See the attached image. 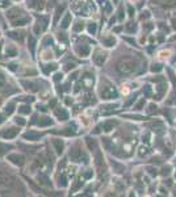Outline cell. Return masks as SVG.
Listing matches in <instances>:
<instances>
[{
    "label": "cell",
    "mask_w": 176,
    "mask_h": 197,
    "mask_svg": "<svg viewBox=\"0 0 176 197\" xmlns=\"http://www.w3.org/2000/svg\"><path fill=\"white\" fill-rule=\"evenodd\" d=\"M143 59L136 54L134 50H129L121 53L114 59V72L122 78H133L136 74L143 72Z\"/></svg>",
    "instance_id": "1"
},
{
    "label": "cell",
    "mask_w": 176,
    "mask_h": 197,
    "mask_svg": "<svg viewBox=\"0 0 176 197\" xmlns=\"http://www.w3.org/2000/svg\"><path fill=\"white\" fill-rule=\"evenodd\" d=\"M4 17L11 28H26L30 26L33 21V13L28 11L26 7H21L19 4H12L9 8L5 9Z\"/></svg>",
    "instance_id": "2"
},
{
    "label": "cell",
    "mask_w": 176,
    "mask_h": 197,
    "mask_svg": "<svg viewBox=\"0 0 176 197\" xmlns=\"http://www.w3.org/2000/svg\"><path fill=\"white\" fill-rule=\"evenodd\" d=\"M95 91L99 100H101L103 102L116 101V100H120V96H121L118 87L113 82V79L109 78L108 75H100L99 76L95 84Z\"/></svg>",
    "instance_id": "3"
},
{
    "label": "cell",
    "mask_w": 176,
    "mask_h": 197,
    "mask_svg": "<svg viewBox=\"0 0 176 197\" xmlns=\"http://www.w3.org/2000/svg\"><path fill=\"white\" fill-rule=\"evenodd\" d=\"M92 38L93 37L88 36L87 33L71 34L70 46H71L72 54L79 59H88L91 57V53L95 48V45H97V41H93Z\"/></svg>",
    "instance_id": "4"
},
{
    "label": "cell",
    "mask_w": 176,
    "mask_h": 197,
    "mask_svg": "<svg viewBox=\"0 0 176 197\" xmlns=\"http://www.w3.org/2000/svg\"><path fill=\"white\" fill-rule=\"evenodd\" d=\"M67 159L70 163L76 166H87L89 164V151L85 147V143L83 139L74 138L70 143H67Z\"/></svg>",
    "instance_id": "5"
},
{
    "label": "cell",
    "mask_w": 176,
    "mask_h": 197,
    "mask_svg": "<svg viewBox=\"0 0 176 197\" xmlns=\"http://www.w3.org/2000/svg\"><path fill=\"white\" fill-rule=\"evenodd\" d=\"M68 9L71 11L75 16L89 19L99 12L97 4L95 0H70L68 1Z\"/></svg>",
    "instance_id": "6"
},
{
    "label": "cell",
    "mask_w": 176,
    "mask_h": 197,
    "mask_svg": "<svg viewBox=\"0 0 176 197\" xmlns=\"http://www.w3.org/2000/svg\"><path fill=\"white\" fill-rule=\"evenodd\" d=\"M53 17L49 12H41V13H33V21L30 24V32L36 37L41 38L44 34L49 33L51 28Z\"/></svg>",
    "instance_id": "7"
},
{
    "label": "cell",
    "mask_w": 176,
    "mask_h": 197,
    "mask_svg": "<svg viewBox=\"0 0 176 197\" xmlns=\"http://www.w3.org/2000/svg\"><path fill=\"white\" fill-rule=\"evenodd\" d=\"M11 76L9 71H5L4 68H0V98H8L9 96L15 95L20 91L19 83L17 84H12L9 82Z\"/></svg>",
    "instance_id": "8"
},
{
    "label": "cell",
    "mask_w": 176,
    "mask_h": 197,
    "mask_svg": "<svg viewBox=\"0 0 176 197\" xmlns=\"http://www.w3.org/2000/svg\"><path fill=\"white\" fill-rule=\"evenodd\" d=\"M109 58H110V50L103 48V46H100L97 44V45H95V48L92 50L89 59H91V63L93 65V67L101 68L107 65Z\"/></svg>",
    "instance_id": "9"
},
{
    "label": "cell",
    "mask_w": 176,
    "mask_h": 197,
    "mask_svg": "<svg viewBox=\"0 0 176 197\" xmlns=\"http://www.w3.org/2000/svg\"><path fill=\"white\" fill-rule=\"evenodd\" d=\"M21 132H22V128L16 125L13 121H11V122L7 121L4 125L0 126V139L13 142L21 136Z\"/></svg>",
    "instance_id": "10"
},
{
    "label": "cell",
    "mask_w": 176,
    "mask_h": 197,
    "mask_svg": "<svg viewBox=\"0 0 176 197\" xmlns=\"http://www.w3.org/2000/svg\"><path fill=\"white\" fill-rule=\"evenodd\" d=\"M49 132L44 129H38V128H34V126H28V129H24L21 132L20 138L25 142L29 143H37L41 142L42 139H45L48 137Z\"/></svg>",
    "instance_id": "11"
},
{
    "label": "cell",
    "mask_w": 176,
    "mask_h": 197,
    "mask_svg": "<svg viewBox=\"0 0 176 197\" xmlns=\"http://www.w3.org/2000/svg\"><path fill=\"white\" fill-rule=\"evenodd\" d=\"M97 44L103 48L108 49V50H113L120 45V38L117 37V34L113 32H108V33H101V36L99 37Z\"/></svg>",
    "instance_id": "12"
},
{
    "label": "cell",
    "mask_w": 176,
    "mask_h": 197,
    "mask_svg": "<svg viewBox=\"0 0 176 197\" xmlns=\"http://www.w3.org/2000/svg\"><path fill=\"white\" fill-rule=\"evenodd\" d=\"M49 143H50L51 151L54 153V155L57 158L63 156V154L67 150V142H66V138L64 137H61V136L51 137V138H49Z\"/></svg>",
    "instance_id": "13"
},
{
    "label": "cell",
    "mask_w": 176,
    "mask_h": 197,
    "mask_svg": "<svg viewBox=\"0 0 176 197\" xmlns=\"http://www.w3.org/2000/svg\"><path fill=\"white\" fill-rule=\"evenodd\" d=\"M51 116L55 118L57 124H63L67 122L68 120H71V112H70L68 106L61 105V104H57L51 109Z\"/></svg>",
    "instance_id": "14"
},
{
    "label": "cell",
    "mask_w": 176,
    "mask_h": 197,
    "mask_svg": "<svg viewBox=\"0 0 176 197\" xmlns=\"http://www.w3.org/2000/svg\"><path fill=\"white\" fill-rule=\"evenodd\" d=\"M4 159L7 160V163H9L12 167L15 168H22L25 164L28 163L26 156L21 151H9V153L5 155Z\"/></svg>",
    "instance_id": "15"
},
{
    "label": "cell",
    "mask_w": 176,
    "mask_h": 197,
    "mask_svg": "<svg viewBox=\"0 0 176 197\" xmlns=\"http://www.w3.org/2000/svg\"><path fill=\"white\" fill-rule=\"evenodd\" d=\"M28 33L25 28H11L9 30H7V37L9 40H12L13 42L19 45H24L26 42V37H28Z\"/></svg>",
    "instance_id": "16"
},
{
    "label": "cell",
    "mask_w": 176,
    "mask_h": 197,
    "mask_svg": "<svg viewBox=\"0 0 176 197\" xmlns=\"http://www.w3.org/2000/svg\"><path fill=\"white\" fill-rule=\"evenodd\" d=\"M108 167L109 170L113 172V175L116 176H122L126 171V164L124 163V160L122 159H118V158H116V156H108Z\"/></svg>",
    "instance_id": "17"
},
{
    "label": "cell",
    "mask_w": 176,
    "mask_h": 197,
    "mask_svg": "<svg viewBox=\"0 0 176 197\" xmlns=\"http://www.w3.org/2000/svg\"><path fill=\"white\" fill-rule=\"evenodd\" d=\"M121 125V121H120L117 117H107L100 122V126H101L103 134H108L110 136L116 129H118V126Z\"/></svg>",
    "instance_id": "18"
},
{
    "label": "cell",
    "mask_w": 176,
    "mask_h": 197,
    "mask_svg": "<svg viewBox=\"0 0 176 197\" xmlns=\"http://www.w3.org/2000/svg\"><path fill=\"white\" fill-rule=\"evenodd\" d=\"M38 70L40 74L45 78H50L51 75L55 71L59 70V63L57 61H51V62H38Z\"/></svg>",
    "instance_id": "19"
},
{
    "label": "cell",
    "mask_w": 176,
    "mask_h": 197,
    "mask_svg": "<svg viewBox=\"0 0 176 197\" xmlns=\"http://www.w3.org/2000/svg\"><path fill=\"white\" fill-rule=\"evenodd\" d=\"M25 7L28 11H30L32 13H41L46 12L48 7V0H24Z\"/></svg>",
    "instance_id": "20"
},
{
    "label": "cell",
    "mask_w": 176,
    "mask_h": 197,
    "mask_svg": "<svg viewBox=\"0 0 176 197\" xmlns=\"http://www.w3.org/2000/svg\"><path fill=\"white\" fill-rule=\"evenodd\" d=\"M3 53H4V55H5V58H7L8 61H9V59H16V58L19 57V54H20L19 44L13 42L12 40H9V41H7V42H4Z\"/></svg>",
    "instance_id": "21"
},
{
    "label": "cell",
    "mask_w": 176,
    "mask_h": 197,
    "mask_svg": "<svg viewBox=\"0 0 176 197\" xmlns=\"http://www.w3.org/2000/svg\"><path fill=\"white\" fill-rule=\"evenodd\" d=\"M38 46H40V38L36 37L32 32L28 33V37H26V48H28V53L30 55L32 58H36V54L38 51Z\"/></svg>",
    "instance_id": "22"
},
{
    "label": "cell",
    "mask_w": 176,
    "mask_h": 197,
    "mask_svg": "<svg viewBox=\"0 0 176 197\" xmlns=\"http://www.w3.org/2000/svg\"><path fill=\"white\" fill-rule=\"evenodd\" d=\"M74 19H75V15L72 13L70 9H67L63 13V16L59 19L57 28H59V29H63V30H70V28H71V25H72V21H74Z\"/></svg>",
    "instance_id": "23"
},
{
    "label": "cell",
    "mask_w": 176,
    "mask_h": 197,
    "mask_svg": "<svg viewBox=\"0 0 176 197\" xmlns=\"http://www.w3.org/2000/svg\"><path fill=\"white\" fill-rule=\"evenodd\" d=\"M139 32V25L134 19H128V20L122 24V34L125 36H136Z\"/></svg>",
    "instance_id": "24"
},
{
    "label": "cell",
    "mask_w": 176,
    "mask_h": 197,
    "mask_svg": "<svg viewBox=\"0 0 176 197\" xmlns=\"http://www.w3.org/2000/svg\"><path fill=\"white\" fill-rule=\"evenodd\" d=\"M85 24H87V19L75 16L74 21H72V25H71V28H70V32H71L72 34L85 33Z\"/></svg>",
    "instance_id": "25"
},
{
    "label": "cell",
    "mask_w": 176,
    "mask_h": 197,
    "mask_svg": "<svg viewBox=\"0 0 176 197\" xmlns=\"http://www.w3.org/2000/svg\"><path fill=\"white\" fill-rule=\"evenodd\" d=\"M34 112V108H33V104L32 102H25V101H20L19 105H17V110L16 113L21 116H25V117H30Z\"/></svg>",
    "instance_id": "26"
},
{
    "label": "cell",
    "mask_w": 176,
    "mask_h": 197,
    "mask_svg": "<svg viewBox=\"0 0 176 197\" xmlns=\"http://www.w3.org/2000/svg\"><path fill=\"white\" fill-rule=\"evenodd\" d=\"M85 33L88 36L95 38L99 33V22L93 19V17H89L87 19V24H85Z\"/></svg>",
    "instance_id": "27"
},
{
    "label": "cell",
    "mask_w": 176,
    "mask_h": 197,
    "mask_svg": "<svg viewBox=\"0 0 176 197\" xmlns=\"http://www.w3.org/2000/svg\"><path fill=\"white\" fill-rule=\"evenodd\" d=\"M12 150H15L13 142H7V141L0 139V158H5V155Z\"/></svg>",
    "instance_id": "28"
},
{
    "label": "cell",
    "mask_w": 176,
    "mask_h": 197,
    "mask_svg": "<svg viewBox=\"0 0 176 197\" xmlns=\"http://www.w3.org/2000/svg\"><path fill=\"white\" fill-rule=\"evenodd\" d=\"M11 121H13L16 125H19L20 128H26L28 126V121L29 120L25 117V116H21V114H19V113H16V114H13L12 117H11Z\"/></svg>",
    "instance_id": "29"
},
{
    "label": "cell",
    "mask_w": 176,
    "mask_h": 197,
    "mask_svg": "<svg viewBox=\"0 0 176 197\" xmlns=\"http://www.w3.org/2000/svg\"><path fill=\"white\" fill-rule=\"evenodd\" d=\"M125 12H126V19H136L137 17V8L133 4L125 3Z\"/></svg>",
    "instance_id": "30"
},
{
    "label": "cell",
    "mask_w": 176,
    "mask_h": 197,
    "mask_svg": "<svg viewBox=\"0 0 176 197\" xmlns=\"http://www.w3.org/2000/svg\"><path fill=\"white\" fill-rule=\"evenodd\" d=\"M149 19H151V15H150V11L147 9H141V12H139L138 15V20L139 21H147Z\"/></svg>",
    "instance_id": "31"
},
{
    "label": "cell",
    "mask_w": 176,
    "mask_h": 197,
    "mask_svg": "<svg viewBox=\"0 0 176 197\" xmlns=\"http://www.w3.org/2000/svg\"><path fill=\"white\" fill-rule=\"evenodd\" d=\"M155 112H156V105L154 102H149L145 108V113L147 116H152V114H155Z\"/></svg>",
    "instance_id": "32"
},
{
    "label": "cell",
    "mask_w": 176,
    "mask_h": 197,
    "mask_svg": "<svg viewBox=\"0 0 176 197\" xmlns=\"http://www.w3.org/2000/svg\"><path fill=\"white\" fill-rule=\"evenodd\" d=\"M159 4L166 8H171L176 5V0H159Z\"/></svg>",
    "instance_id": "33"
},
{
    "label": "cell",
    "mask_w": 176,
    "mask_h": 197,
    "mask_svg": "<svg viewBox=\"0 0 176 197\" xmlns=\"http://www.w3.org/2000/svg\"><path fill=\"white\" fill-rule=\"evenodd\" d=\"M128 3L133 4L137 9H142L143 8V3H145V0H126Z\"/></svg>",
    "instance_id": "34"
},
{
    "label": "cell",
    "mask_w": 176,
    "mask_h": 197,
    "mask_svg": "<svg viewBox=\"0 0 176 197\" xmlns=\"http://www.w3.org/2000/svg\"><path fill=\"white\" fill-rule=\"evenodd\" d=\"M12 4H13L12 0H0V9L5 11L7 8H9Z\"/></svg>",
    "instance_id": "35"
},
{
    "label": "cell",
    "mask_w": 176,
    "mask_h": 197,
    "mask_svg": "<svg viewBox=\"0 0 176 197\" xmlns=\"http://www.w3.org/2000/svg\"><path fill=\"white\" fill-rule=\"evenodd\" d=\"M162 70H163V66L159 65V63H152L150 66V71L151 72H160Z\"/></svg>",
    "instance_id": "36"
},
{
    "label": "cell",
    "mask_w": 176,
    "mask_h": 197,
    "mask_svg": "<svg viewBox=\"0 0 176 197\" xmlns=\"http://www.w3.org/2000/svg\"><path fill=\"white\" fill-rule=\"evenodd\" d=\"M8 118H9V117H8V116L5 114V113H4L3 110H0V126L4 125V124L7 122Z\"/></svg>",
    "instance_id": "37"
},
{
    "label": "cell",
    "mask_w": 176,
    "mask_h": 197,
    "mask_svg": "<svg viewBox=\"0 0 176 197\" xmlns=\"http://www.w3.org/2000/svg\"><path fill=\"white\" fill-rule=\"evenodd\" d=\"M171 22H172V28H173V29H175V30H176V19H173V20L171 21Z\"/></svg>",
    "instance_id": "38"
},
{
    "label": "cell",
    "mask_w": 176,
    "mask_h": 197,
    "mask_svg": "<svg viewBox=\"0 0 176 197\" xmlns=\"http://www.w3.org/2000/svg\"><path fill=\"white\" fill-rule=\"evenodd\" d=\"M0 25H1V24H0ZM1 34H3V32L0 30V38H1Z\"/></svg>",
    "instance_id": "39"
}]
</instances>
